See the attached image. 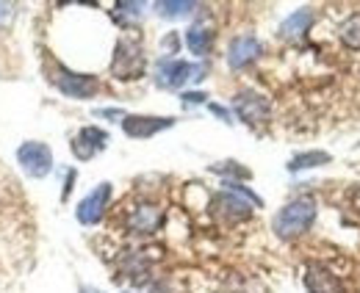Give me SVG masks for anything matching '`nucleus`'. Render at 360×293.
<instances>
[{"mask_svg": "<svg viewBox=\"0 0 360 293\" xmlns=\"http://www.w3.org/2000/svg\"><path fill=\"white\" fill-rule=\"evenodd\" d=\"M314 221H316L314 202H311V200H294V202H288L285 208L274 216L271 230H274L277 238L291 241V238H300L305 230H311Z\"/></svg>", "mask_w": 360, "mask_h": 293, "instance_id": "f257e3e1", "label": "nucleus"}, {"mask_svg": "<svg viewBox=\"0 0 360 293\" xmlns=\"http://www.w3.org/2000/svg\"><path fill=\"white\" fill-rule=\"evenodd\" d=\"M144 50L141 42L134 37H122L114 50V61H111V75L120 81H136L144 75Z\"/></svg>", "mask_w": 360, "mask_h": 293, "instance_id": "f03ea898", "label": "nucleus"}, {"mask_svg": "<svg viewBox=\"0 0 360 293\" xmlns=\"http://www.w3.org/2000/svg\"><path fill=\"white\" fill-rule=\"evenodd\" d=\"M208 72L205 64H186L180 58H161L155 64V84L161 89H180L188 81H202Z\"/></svg>", "mask_w": 360, "mask_h": 293, "instance_id": "7ed1b4c3", "label": "nucleus"}, {"mask_svg": "<svg viewBox=\"0 0 360 293\" xmlns=\"http://www.w3.org/2000/svg\"><path fill=\"white\" fill-rule=\"evenodd\" d=\"M17 164H20V169L28 177L42 180V177H47L53 171V152H50V147L42 144V141H25L17 150Z\"/></svg>", "mask_w": 360, "mask_h": 293, "instance_id": "20e7f679", "label": "nucleus"}, {"mask_svg": "<svg viewBox=\"0 0 360 293\" xmlns=\"http://www.w3.org/2000/svg\"><path fill=\"white\" fill-rule=\"evenodd\" d=\"M108 200H111V183H100L94 191H89V194L78 202L75 219H78L81 224H86V227L100 224L103 216H105V210H108Z\"/></svg>", "mask_w": 360, "mask_h": 293, "instance_id": "39448f33", "label": "nucleus"}, {"mask_svg": "<svg viewBox=\"0 0 360 293\" xmlns=\"http://www.w3.org/2000/svg\"><path fill=\"white\" fill-rule=\"evenodd\" d=\"M233 108H236L238 119L247 122V125H264V122L269 119V100L261 97V94H255V91H241V94H236Z\"/></svg>", "mask_w": 360, "mask_h": 293, "instance_id": "423d86ee", "label": "nucleus"}, {"mask_svg": "<svg viewBox=\"0 0 360 293\" xmlns=\"http://www.w3.org/2000/svg\"><path fill=\"white\" fill-rule=\"evenodd\" d=\"M108 147V133L103 130V127H81L78 130V136L72 138V144H70V150H72V155L78 158V161H91L97 152H103Z\"/></svg>", "mask_w": 360, "mask_h": 293, "instance_id": "0eeeda50", "label": "nucleus"}, {"mask_svg": "<svg viewBox=\"0 0 360 293\" xmlns=\"http://www.w3.org/2000/svg\"><path fill=\"white\" fill-rule=\"evenodd\" d=\"M56 86L61 94L72 97V100H89L97 94L100 89V81L94 75H78V72H70V70H61L58 78H56Z\"/></svg>", "mask_w": 360, "mask_h": 293, "instance_id": "6e6552de", "label": "nucleus"}, {"mask_svg": "<svg viewBox=\"0 0 360 293\" xmlns=\"http://www.w3.org/2000/svg\"><path fill=\"white\" fill-rule=\"evenodd\" d=\"M305 291L308 293H347L338 274H333L321 263H308L305 266Z\"/></svg>", "mask_w": 360, "mask_h": 293, "instance_id": "1a4fd4ad", "label": "nucleus"}, {"mask_svg": "<svg viewBox=\"0 0 360 293\" xmlns=\"http://www.w3.org/2000/svg\"><path fill=\"white\" fill-rule=\"evenodd\" d=\"M172 125H175L172 117L125 114V119H122V130H125V136H131V138H150V136H155V133H161V130H167V127H172Z\"/></svg>", "mask_w": 360, "mask_h": 293, "instance_id": "9d476101", "label": "nucleus"}, {"mask_svg": "<svg viewBox=\"0 0 360 293\" xmlns=\"http://www.w3.org/2000/svg\"><path fill=\"white\" fill-rule=\"evenodd\" d=\"M161 221H164V210L158 208V205H153V202H139L128 213V227L134 233H139V235L155 233L161 227Z\"/></svg>", "mask_w": 360, "mask_h": 293, "instance_id": "9b49d317", "label": "nucleus"}, {"mask_svg": "<svg viewBox=\"0 0 360 293\" xmlns=\"http://www.w3.org/2000/svg\"><path fill=\"white\" fill-rule=\"evenodd\" d=\"M258 56H261V42H258L255 37H250V34L236 37V39L230 42V47H227V64H230V70H244V67H250Z\"/></svg>", "mask_w": 360, "mask_h": 293, "instance_id": "f8f14e48", "label": "nucleus"}, {"mask_svg": "<svg viewBox=\"0 0 360 293\" xmlns=\"http://www.w3.org/2000/svg\"><path fill=\"white\" fill-rule=\"evenodd\" d=\"M214 208H217V213L227 216V219H247V216L252 213V202L244 200L241 194H236V191L225 188V191L214 200Z\"/></svg>", "mask_w": 360, "mask_h": 293, "instance_id": "ddd939ff", "label": "nucleus"}, {"mask_svg": "<svg viewBox=\"0 0 360 293\" xmlns=\"http://www.w3.org/2000/svg\"><path fill=\"white\" fill-rule=\"evenodd\" d=\"M211 44H214V31L211 28H205L202 22H197V25H191L188 31H186V47L194 53V56H208L211 53Z\"/></svg>", "mask_w": 360, "mask_h": 293, "instance_id": "4468645a", "label": "nucleus"}, {"mask_svg": "<svg viewBox=\"0 0 360 293\" xmlns=\"http://www.w3.org/2000/svg\"><path fill=\"white\" fill-rule=\"evenodd\" d=\"M311 22H314V11H311V8H300V11H294L291 17L283 20V25H280V37H285V39H297V37H302V34L311 28Z\"/></svg>", "mask_w": 360, "mask_h": 293, "instance_id": "2eb2a0df", "label": "nucleus"}, {"mask_svg": "<svg viewBox=\"0 0 360 293\" xmlns=\"http://www.w3.org/2000/svg\"><path fill=\"white\" fill-rule=\"evenodd\" d=\"M330 152H321V150H311V152H300L291 158L288 164V171H305V169H319L324 164H330Z\"/></svg>", "mask_w": 360, "mask_h": 293, "instance_id": "dca6fc26", "label": "nucleus"}, {"mask_svg": "<svg viewBox=\"0 0 360 293\" xmlns=\"http://www.w3.org/2000/svg\"><path fill=\"white\" fill-rule=\"evenodd\" d=\"M194 8H197V3H191V0H164V3H155V11L161 17H167V20L188 17Z\"/></svg>", "mask_w": 360, "mask_h": 293, "instance_id": "f3484780", "label": "nucleus"}, {"mask_svg": "<svg viewBox=\"0 0 360 293\" xmlns=\"http://www.w3.org/2000/svg\"><path fill=\"white\" fill-rule=\"evenodd\" d=\"M341 42L347 44L349 50H360V11L352 14L349 20H344V25H341Z\"/></svg>", "mask_w": 360, "mask_h": 293, "instance_id": "a211bd4d", "label": "nucleus"}, {"mask_svg": "<svg viewBox=\"0 0 360 293\" xmlns=\"http://www.w3.org/2000/svg\"><path fill=\"white\" fill-rule=\"evenodd\" d=\"M214 171H219V174H236V177H250V171L244 167H236V161H227L225 167H214Z\"/></svg>", "mask_w": 360, "mask_h": 293, "instance_id": "6ab92c4d", "label": "nucleus"}, {"mask_svg": "<svg viewBox=\"0 0 360 293\" xmlns=\"http://www.w3.org/2000/svg\"><path fill=\"white\" fill-rule=\"evenodd\" d=\"M120 14H128V17H141L144 11V3H117Z\"/></svg>", "mask_w": 360, "mask_h": 293, "instance_id": "aec40b11", "label": "nucleus"}, {"mask_svg": "<svg viewBox=\"0 0 360 293\" xmlns=\"http://www.w3.org/2000/svg\"><path fill=\"white\" fill-rule=\"evenodd\" d=\"M205 97H208V94H202V91H186V94H183V105H194V103H205Z\"/></svg>", "mask_w": 360, "mask_h": 293, "instance_id": "412c9836", "label": "nucleus"}, {"mask_svg": "<svg viewBox=\"0 0 360 293\" xmlns=\"http://www.w3.org/2000/svg\"><path fill=\"white\" fill-rule=\"evenodd\" d=\"M208 111H211L214 117H219L222 122H233V117H230V111H227V108H222V105H217V103H211V105H208Z\"/></svg>", "mask_w": 360, "mask_h": 293, "instance_id": "4be33fe9", "label": "nucleus"}, {"mask_svg": "<svg viewBox=\"0 0 360 293\" xmlns=\"http://www.w3.org/2000/svg\"><path fill=\"white\" fill-rule=\"evenodd\" d=\"M97 117H108L111 122H120V119H125V114H122V111H117V108H103V111H97Z\"/></svg>", "mask_w": 360, "mask_h": 293, "instance_id": "5701e85b", "label": "nucleus"}, {"mask_svg": "<svg viewBox=\"0 0 360 293\" xmlns=\"http://www.w3.org/2000/svg\"><path fill=\"white\" fill-rule=\"evenodd\" d=\"M75 177H78V174H75V171L70 169V171H67V183H64V194H61V200H67V197H70V191H72V183H75Z\"/></svg>", "mask_w": 360, "mask_h": 293, "instance_id": "b1692460", "label": "nucleus"}, {"mask_svg": "<svg viewBox=\"0 0 360 293\" xmlns=\"http://www.w3.org/2000/svg\"><path fill=\"white\" fill-rule=\"evenodd\" d=\"M349 205L355 208V213H360V185H355V188L349 191Z\"/></svg>", "mask_w": 360, "mask_h": 293, "instance_id": "393cba45", "label": "nucleus"}, {"mask_svg": "<svg viewBox=\"0 0 360 293\" xmlns=\"http://www.w3.org/2000/svg\"><path fill=\"white\" fill-rule=\"evenodd\" d=\"M164 47H167V50H172V53H175V50H178V37H175V34H169V37H167V39H164Z\"/></svg>", "mask_w": 360, "mask_h": 293, "instance_id": "a878e982", "label": "nucleus"}, {"mask_svg": "<svg viewBox=\"0 0 360 293\" xmlns=\"http://www.w3.org/2000/svg\"><path fill=\"white\" fill-rule=\"evenodd\" d=\"M150 293H169V288H167V285H153Z\"/></svg>", "mask_w": 360, "mask_h": 293, "instance_id": "bb28decb", "label": "nucleus"}, {"mask_svg": "<svg viewBox=\"0 0 360 293\" xmlns=\"http://www.w3.org/2000/svg\"><path fill=\"white\" fill-rule=\"evenodd\" d=\"M81 293H103V291H100V288H91V285H84Z\"/></svg>", "mask_w": 360, "mask_h": 293, "instance_id": "cd10ccee", "label": "nucleus"}, {"mask_svg": "<svg viewBox=\"0 0 360 293\" xmlns=\"http://www.w3.org/2000/svg\"><path fill=\"white\" fill-rule=\"evenodd\" d=\"M125 293H128V291H125Z\"/></svg>", "mask_w": 360, "mask_h": 293, "instance_id": "c85d7f7f", "label": "nucleus"}]
</instances>
